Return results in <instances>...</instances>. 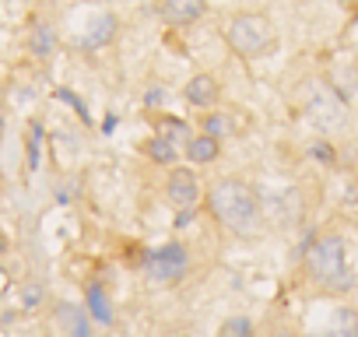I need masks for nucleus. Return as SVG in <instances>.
Segmentation results:
<instances>
[{"instance_id": "f257e3e1", "label": "nucleus", "mask_w": 358, "mask_h": 337, "mask_svg": "<svg viewBox=\"0 0 358 337\" xmlns=\"http://www.w3.org/2000/svg\"><path fill=\"white\" fill-rule=\"evenodd\" d=\"M208 208L236 236H257L264 225L260 201H257L253 187H246L243 180H218L208 190Z\"/></svg>"}, {"instance_id": "f03ea898", "label": "nucleus", "mask_w": 358, "mask_h": 337, "mask_svg": "<svg viewBox=\"0 0 358 337\" xmlns=\"http://www.w3.org/2000/svg\"><path fill=\"white\" fill-rule=\"evenodd\" d=\"M306 267L313 274V281L320 288L330 292H348L355 285V274L348 267V250L341 236H320L309 250H306Z\"/></svg>"}, {"instance_id": "7ed1b4c3", "label": "nucleus", "mask_w": 358, "mask_h": 337, "mask_svg": "<svg viewBox=\"0 0 358 337\" xmlns=\"http://www.w3.org/2000/svg\"><path fill=\"white\" fill-rule=\"evenodd\" d=\"M225 39H229L232 53L243 57V60H257V57H264V53L278 43L271 18H267V15H257V11H239V15H232L229 25H225Z\"/></svg>"}, {"instance_id": "20e7f679", "label": "nucleus", "mask_w": 358, "mask_h": 337, "mask_svg": "<svg viewBox=\"0 0 358 337\" xmlns=\"http://www.w3.org/2000/svg\"><path fill=\"white\" fill-rule=\"evenodd\" d=\"M144 271L158 285H176V281H183V274L190 271V253H187V246H179V243H165V246H158V250H151L144 257Z\"/></svg>"}, {"instance_id": "39448f33", "label": "nucleus", "mask_w": 358, "mask_h": 337, "mask_svg": "<svg viewBox=\"0 0 358 337\" xmlns=\"http://www.w3.org/2000/svg\"><path fill=\"white\" fill-rule=\"evenodd\" d=\"M306 113L323 130H337L344 123V106H341L337 92L327 88L323 81H309V88H306Z\"/></svg>"}, {"instance_id": "423d86ee", "label": "nucleus", "mask_w": 358, "mask_h": 337, "mask_svg": "<svg viewBox=\"0 0 358 337\" xmlns=\"http://www.w3.org/2000/svg\"><path fill=\"white\" fill-rule=\"evenodd\" d=\"M204 15H208V0H162L158 4V18L176 29L197 25Z\"/></svg>"}, {"instance_id": "0eeeda50", "label": "nucleus", "mask_w": 358, "mask_h": 337, "mask_svg": "<svg viewBox=\"0 0 358 337\" xmlns=\"http://www.w3.org/2000/svg\"><path fill=\"white\" fill-rule=\"evenodd\" d=\"M197 201H201L197 176L190 173V168H176V173L169 176V204L176 211H190V208H197Z\"/></svg>"}, {"instance_id": "6e6552de", "label": "nucleus", "mask_w": 358, "mask_h": 337, "mask_svg": "<svg viewBox=\"0 0 358 337\" xmlns=\"http://www.w3.org/2000/svg\"><path fill=\"white\" fill-rule=\"evenodd\" d=\"M218 95H222V85H218L215 74H194L187 81V88H183V99L190 106H197V109H211L218 102Z\"/></svg>"}, {"instance_id": "1a4fd4ad", "label": "nucleus", "mask_w": 358, "mask_h": 337, "mask_svg": "<svg viewBox=\"0 0 358 337\" xmlns=\"http://www.w3.org/2000/svg\"><path fill=\"white\" fill-rule=\"evenodd\" d=\"M88 320H92V316H88L85 309L71 306V302H60V306H57V327H60L64 337H92Z\"/></svg>"}, {"instance_id": "9d476101", "label": "nucleus", "mask_w": 358, "mask_h": 337, "mask_svg": "<svg viewBox=\"0 0 358 337\" xmlns=\"http://www.w3.org/2000/svg\"><path fill=\"white\" fill-rule=\"evenodd\" d=\"M85 313H88L95 323H102V327H109V323L116 320V313H113V299L106 295L102 285H88V292H85Z\"/></svg>"}, {"instance_id": "9b49d317", "label": "nucleus", "mask_w": 358, "mask_h": 337, "mask_svg": "<svg viewBox=\"0 0 358 337\" xmlns=\"http://www.w3.org/2000/svg\"><path fill=\"white\" fill-rule=\"evenodd\" d=\"M116 29H120V22H116V15H99L95 22H92V32H85V46L88 50H99V46H106V43H113L116 39Z\"/></svg>"}, {"instance_id": "f8f14e48", "label": "nucleus", "mask_w": 358, "mask_h": 337, "mask_svg": "<svg viewBox=\"0 0 358 337\" xmlns=\"http://www.w3.org/2000/svg\"><path fill=\"white\" fill-rule=\"evenodd\" d=\"M218 155H222V141H215V137H208V134H197V137L187 144V158H190L194 165H211Z\"/></svg>"}, {"instance_id": "ddd939ff", "label": "nucleus", "mask_w": 358, "mask_h": 337, "mask_svg": "<svg viewBox=\"0 0 358 337\" xmlns=\"http://www.w3.org/2000/svg\"><path fill=\"white\" fill-rule=\"evenodd\" d=\"M158 137H165L169 144H190L194 141V134H190V123H183V120H176V116H162L158 120Z\"/></svg>"}, {"instance_id": "4468645a", "label": "nucleus", "mask_w": 358, "mask_h": 337, "mask_svg": "<svg viewBox=\"0 0 358 337\" xmlns=\"http://www.w3.org/2000/svg\"><path fill=\"white\" fill-rule=\"evenodd\" d=\"M176 155H179V148H176V144H169L165 137H158V134H155V137L148 141V158H151V162H158V165H172V162H176Z\"/></svg>"}, {"instance_id": "2eb2a0df", "label": "nucleus", "mask_w": 358, "mask_h": 337, "mask_svg": "<svg viewBox=\"0 0 358 337\" xmlns=\"http://www.w3.org/2000/svg\"><path fill=\"white\" fill-rule=\"evenodd\" d=\"M53 46H57V36H53V29H50V25H36V29H32V53L46 60V57L53 53Z\"/></svg>"}, {"instance_id": "dca6fc26", "label": "nucleus", "mask_w": 358, "mask_h": 337, "mask_svg": "<svg viewBox=\"0 0 358 337\" xmlns=\"http://www.w3.org/2000/svg\"><path fill=\"white\" fill-rule=\"evenodd\" d=\"M204 134L215 137V141H225V137L232 134V120H229V113H211V116L204 120Z\"/></svg>"}, {"instance_id": "f3484780", "label": "nucleus", "mask_w": 358, "mask_h": 337, "mask_svg": "<svg viewBox=\"0 0 358 337\" xmlns=\"http://www.w3.org/2000/svg\"><path fill=\"white\" fill-rule=\"evenodd\" d=\"M218 337H253V320L250 316H229L222 323Z\"/></svg>"}, {"instance_id": "a211bd4d", "label": "nucleus", "mask_w": 358, "mask_h": 337, "mask_svg": "<svg viewBox=\"0 0 358 337\" xmlns=\"http://www.w3.org/2000/svg\"><path fill=\"white\" fill-rule=\"evenodd\" d=\"M43 299H46V292H43V285H36V281H25L22 285V309H39L43 306Z\"/></svg>"}, {"instance_id": "6ab92c4d", "label": "nucleus", "mask_w": 358, "mask_h": 337, "mask_svg": "<svg viewBox=\"0 0 358 337\" xmlns=\"http://www.w3.org/2000/svg\"><path fill=\"white\" fill-rule=\"evenodd\" d=\"M341 337H358V316L351 309H337V327H334Z\"/></svg>"}, {"instance_id": "aec40b11", "label": "nucleus", "mask_w": 358, "mask_h": 337, "mask_svg": "<svg viewBox=\"0 0 358 337\" xmlns=\"http://www.w3.org/2000/svg\"><path fill=\"white\" fill-rule=\"evenodd\" d=\"M39 148H43V127L32 123V130H29V168H39Z\"/></svg>"}, {"instance_id": "412c9836", "label": "nucleus", "mask_w": 358, "mask_h": 337, "mask_svg": "<svg viewBox=\"0 0 358 337\" xmlns=\"http://www.w3.org/2000/svg\"><path fill=\"white\" fill-rule=\"evenodd\" d=\"M309 155H313L316 162H323V165H334V158H337V155H334V148H330L327 141H316V144L309 148Z\"/></svg>"}, {"instance_id": "4be33fe9", "label": "nucleus", "mask_w": 358, "mask_h": 337, "mask_svg": "<svg viewBox=\"0 0 358 337\" xmlns=\"http://www.w3.org/2000/svg\"><path fill=\"white\" fill-rule=\"evenodd\" d=\"M57 95H60V99H64V102H71V106H74V113H78V116H81V120H85V123H92V116H88V109H85V102H81V99H78V95H74V92H67V88H60V92H57Z\"/></svg>"}, {"instance_id": "5701e85b", "label": "nucleus", "mask_w": 358, "mask_h": 337, "mask_svg": "<svg viewBox=\"0 0 358 337\" xmlns=\"http://www.w3.org/2000/svg\"><path fill=\"white\" fill-rule=\"evenodd\" d=\"M165 99H169V92H165V88H151V92H148V99H144V102H148V106H151V109H155V106H165Z\"/></svg>"}, {"instance_id": "b1692460", "label": "nucleus", "mask_w": 358, "mask_h": 337, "mask_svg": "<svg viewBox=\"0 0 358 337\" xmlns=\"http://www.w3.org/2000/svg\"><path fill=\"white\" fill-rule=\"evenodd\" d=\"M194 215H197V208H190V211H179V215H176V229H187V225L194 222Z\"/></svg>"}, {"instance_id": "393cba45", "label": "nucleus", "mask_w": 358, "mask_h": 337, "mask_svg": "<svg viewBox=\"0 0 358 337\" xmlns=\"http://www.w3.org/2000/svg\"><path fill=\"white\" fill-rule=\"evenodd\" d=\"M102 130H106V134H113V130H116V116H109V120L102 123Z\"/></svg>"}, {"instance_id": "a878e982", "label": "nucleus", "mask_w": 358, "mask_h": 337, "mask_svg": "<svg viewBox=\"0 0 358 337\" xmlns=\"http://www.w3.org/2000/svg\"><path fill=\"white\" fill-rule=\"evenodd\" d=\"M316 337H341V334H337V330L330 327V330H323V334H316Z\"/></svg>"}, {"instance_id": "bb28decb", "label": "nucleus", "mask_w": 358, "mask_h": 337, "mask_svg": "<svg viewBox=\"0 0 358 337\" xmlns=\"http://www.w3.org/2000/svg\"><path fill=\"white\" fill-rule=\"evenodd\" d=\"M4 250H8V239H4V236H0V253H4Z\"/></svg>"}, {"instance_id": "cd10ccee", "label": "nucleus", "mask_w": 358, "mask_h": 337, "mask_svg": "<svg viewBox=\"0 0 358 337\" xmlns=\"http://www.w3.org/2000/svg\"><path fill=\"white\" fill-rule=\"evenodd\" d=\"M341 4H344V8H355V4H358V0H341Z\"/></svg>"}, {"instance_id": "c85d7f7f", "label": "nucleus", "mask_w": 358, "mask_h": 337, "mask_svg": "<svg viewBox=\"0 0 358 337\" xmlns=\"http://www.w3.org/2000/svg\"><path fill=\"white\" fill-rule=\"evenodd\" d=\"M0 281H4V274H0Z\"/></svg>"}]
</instances>
